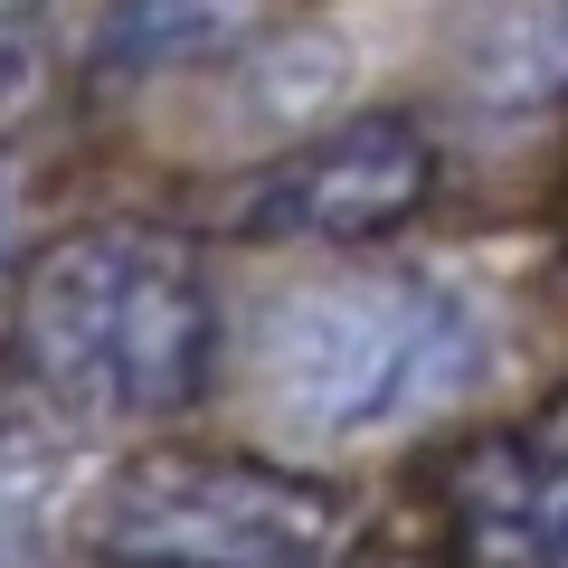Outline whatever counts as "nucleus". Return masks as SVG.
I'll return each mask as SVG.
<instances>
[{
	"label": "nucleus",
	"instance_id": "1",
	"mask_svg": "<svg viewBox=\"0 0 568 568\" xmlns=\"http://www.w3.org/2000/svg\"><path fill=\"white\" fill-rule=\"evenodd\" d=\"M493 369V323L426 265H323L275 284L246 323L256 407L304 446H379L446 417Z\"/></svg>",
	"mask_w": 568,
	"mask_h": 568
},
{
	"label": "nucleus",
	"instance_id": "2",
	"mask_svg": "<svg viewBox=\"0 0 568 568\" xmlns=\"http://www.w3.org/2000/svg\"><path fill=\"white\" fill-rule=\"evenodd\" d=\"M10 351L20 379L77 426H171L219 369L209 265L152 219H85L20 275Z\"/></svg>",
	"mask_w": 568,
	"mask_h": 568
},
{
	"label": "nucleus",
	"instance_id": "3",
	"mask_svg": "<svg viewBox=\"0 0 568 568\" xmlns=\"http://www.w3.org/2000/svg\"><path fill=\"white\" fill-rule=\"evenodd\" d=\"M342 493L265 455L142 446L85 503V549L104 568H332Z\"/></svg>",
	"mask_w": 568,
	"mask_h": 568
},
{
	"label": "nucleus",
	"instance_id": "4",
	"mask_svg": "<svg viewBox=\"0 0 568 568\" xmlns=\"http://www.w3.org/2000/svg\"><path fill=\"white\" fill-rule=\"evenodd\" d=\"M436 190V133L398 104H361L304 133L237 190V237L265 246H379Z\"/></svg>",
	"mask_w": 568,
	"mask_h": 568
},
{
	"label": "nucleus",
	"instance_id": "5",
	"mask_svg": "<svg viewBox=\"0 0 568 568\" xmlns=\"http://www.w3.org/2000/svg\"><path fill=\"white\" fill-rule=\"evenodd\" d=\"M446 530L465 568H568L559 417H511L446 465Z\"/></svg>",
	"mask_w": 568,
	"mask_h": 568
},
{
	"label": "nucleus",
	"instance_id": "6",
	"mask_svg": "<svg viewBox=\"0 0 568 568\" xmlns=\"http://www.w3.org/2000/svg\"><path fill=\"white\" fill-rule=\"evenodd\" d=\"M275 0H104L95 67L104 77H190V67L237 58Z\"/></svg>",
	"mask_w": 568,
	"mask_h": 568
},
{
	"label": "nucleus",
	"instance_id": "7",
	"mask_svg": "<svg viewBox=\"0 0 568 568\" xmlns=\"http://www.w3.org/2000/svg\"><path fill=\"white\" fill-rule=\"evenodd\" d=\"M455 95L474 114H540L559 95V0H484L455 39Z\"/></svg>",
	"mask_w": 568,
	"mask_h": 568
},
{
	"label": "nucleus",
	"instance_id": "8",
	"mask_svg": "<svg viewBox=\"0 0 568 568\" xmlns=\"http://www.w3.org/2000/svg\"><path fill=\"white\" fill-rule=\"evenodd\" d=\"M39 493H48V455L29 446L20 426H0V530H20L39 511Z\"/></svg>",
	"mask_w": 568,
	"mask_h": 568
},
{
	"label": "nucleus",
	"instance_id": "9",
	"mask_svg": "<svg viewBox=\"0 0 568 568\" xmlns=\"http://www.w3.org/2000/svg\"><path fill=\"white\" fill-rule=\"evenodd\" d=\"M0 10H20V0H0Z\"/></svg>",
	"mask_w": 568,
	"mask_h": 568
}]
</instances>
